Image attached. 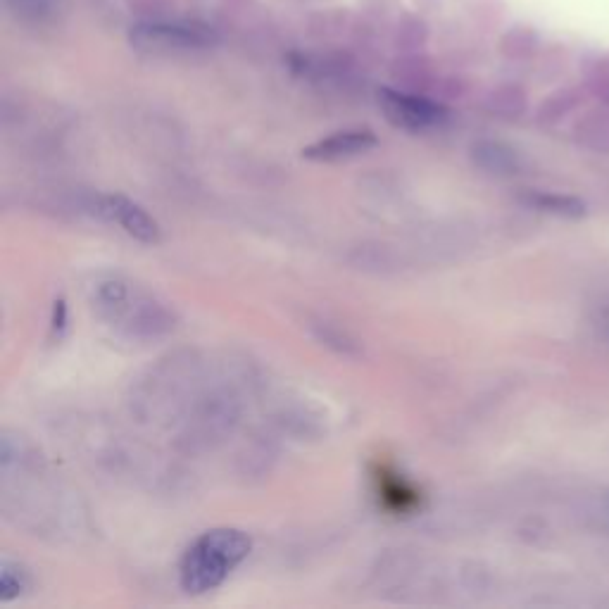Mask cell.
Here are the masks:
<instances>
[{"label":"cell","instance_id":"1","mask_svg":"<svg viewBox=\"0 0 609 609\" xmlns=\"http://www.w3.org/2000/svg\"><path fill=\"white\" fill-rule=\"evenodd\" d=\"M253 541L246 531L219 526L205 531L188 545L179 564L181 588L188 595H203L222 586L248 560Z\"/></svg>","mask_w":609,"mask_h":609},{"label":"cell","instance_id":"2","mask_svg":"<svg viewBox=\"0 0 609 609\" xmlns=\"http://www.w3.org/2000/svg\"><path fill=\"white\" fill-rule=\"evenodd\" d=\"M91 303L98 315L112 326L129 331L131 336L153 338L172 326V317L165 307L155 303L148 295L131 288L129 281L119 276H105L93 284Z\"/></svg>","mask_w":609,"mask_h":609},{"label":"cell","instance_id":"3","mask_svg":"<svg viewBox=\"0 0 609 609\" xmlns=\"http://www.w3.org/2000/svg\"><path fill=\"white\" fill-rule=\"evenodd\" d=\"M129 41L141 53L177 55L212 48L217 43V34L212 29L200 27V24L146 22L131 27Z\"/></svg>","mask_w":609,"mask_h":609},{"label":"cell","instance_id":"4","mask_svg":"<svg viewBox=\"0 0 609 609\" xmlns=\"http://www.w3.org/2000/svg\"><path fill=\"white\" fill-rule=\"evenodd\" d=\"M379 105L393 127L412 131V134L443 127L450 117L448 108L436 103V100L393 89L379 91Z\"/></svg>","mask_w":609,"mask_h":609},{"label":"cell","instance_id":"5","mask_svg":"<svg viewBox=\"0 0 609 609\" xmlns=\"http://www.w3.org/2000/svg\"><path fill=\"white\" fill-rule=\"evenodd\" d=\"M98 215L108 222H115L136 241L155 246L162 241V229L146 207H141L136 200H131L122 193H108V196L98 198Z\"/></svg>","mask_w":609,"mask_h":609},{"label":"cell","instance_id":"6","mask_svg":"<svg viewBox=\"0 0 609 609\" xmlns=\"http://www.w3.org/2000/svg\"><path fill=\"white\" fill-rule=\"evenodd\" d=\"M376 146H379V138L372 129H345L307 146L303 150V158L315 162H338L369 153Z\"/></svg>","mask_w":609,"mask_h":609},{"label":"cell","instance_id":"7","mask_svg":"<svg viewBox=\"0 0 609 609\" xmlns=\"http://www.w3.org/2000/svg\"><path fill=\"white\" fill-rule=\"evenodd\" d=\"M310 326H312V334L317 336V341L324 343L326 348L336 350L338 355L345 357H360L362 353L360 343H357L348 331L341 329V326L329 322V319H317V322H312Z\"/></svg>","mask_w":609,"mask_h":609},{"label":"cell","instance_id":"8","mask_svg":"<svg viewBox=\"0 0 609 609\" xmlns=\"http://www.w3.org/2000/svg\"><path fill=\"white\" fill-rule=\"evenodd\" d=\"M472 158L481 169H488V172L495 174H510L517 167V158H514L512 150L493 141L476 143L472 148Z\"/></svg>","mask_w":609,"mask_h":609},{"label":"cell","instance_id":"9","mask_svg":"<svg viewBox=\"0 0 609 609\" xmlns=\"http://www.w3.org/2000/svg\"><path fill=\"white\" fill-rule=\"evenodd\" d=\"M31 583L29 571L17 562L5 560L0 564V602H12L27 593Z\"/></svg>","mask_w":609,"mask_h":609},{"label":"cell","instance_id":"10","mask_svg":"<svg viewBox=\"0 0 609 609\" xmlns=\"http://www.w3.org/2000/svg\"><path fill=\"white\" fill-rule=\"evenodd\" d=\"M526 203L538 207V210L552 212V215H564V217H579L583 215V203L576 198L567 196H552V193H531L526 198Z\"/></svg>","mask_w":609,"mask_h":609},{"label":"cell","instance_id":"11","mask_svg":"<svg viewBox=\"0 0 609 609\" xmlns=\"http://www.w3.org/2000/svg\"><path fill=\"white\" fill-rule=\"evenodd\" d=\"M381 483V495H384V500L388 505L393 507V510L407 512L412 505H417V493L412 491L407 483H403L400 479H379Z\"/></svg>","mask_w":609,"mask_h":609},{"label":"cell","instance_id":"12","mask_svg":"<svg viewBox=\"0 0 609 609\" xmlns=\"http://www.w3.org/2000/svg\"><path fill=\"white\" fill-rule=\"evenodd\" d=\"M67 329V303L65 300H55L53 303V319H50V331H53V336H62Z\"/></svg>","mask_w":609,"mask_h":609}]
</instances>
